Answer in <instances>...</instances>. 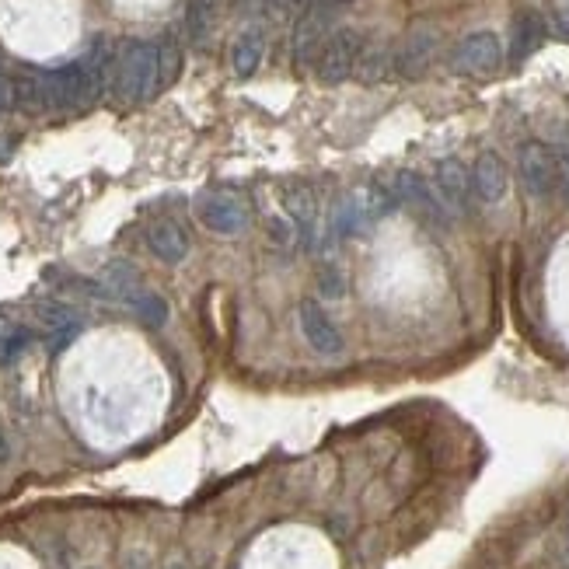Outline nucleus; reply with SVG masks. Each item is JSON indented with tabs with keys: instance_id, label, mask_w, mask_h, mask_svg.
<instances>
[{
	"instance_id": "6ab92c4d",
	"label": "nucleus",
	"mask_w": 569,
	"mask_h": 569,
	"mask_svg": "<svg viewBox=\"0 0 569 569\" xmlns=\"http://www.w3.org/2000/svg\"><path fill=\"white\" fill-rule=\"evenodd\" d=\"M102 287H105V294H112V297H119V301H123V297L130 294V290L140 287L137 269H133L130 262H123V259H112L109 266H105Z\"/></svg>"
},
{
	"instance_id": "a878e982",
	"label": "nucleus",
	"mask_w": 569,
	"mask_h": 569,
	"mask_svg": "<svg viewBox=\"0 0 569 569\" xmlns=\"http://www.w3.org/2000/svg\"><path fill=\"white\" fill-rule=\"evenodd\" d=\"M81 332V325H70V329H60V332H49V339H46V346H49V353H60L63 346L70 343V339Z\"/></svg>"
},
{
	"instance_id": "2eb2a0df",
	"label": "nucleus",
	"mask_w": 569,
	"mask_h": 569,
	"mask_svg": "<svg viewBox=\"0 0 569 569\" xmlns=\"http://www.w3.org/2000/svg\"><path fill=\"white\" fill-rule=\"evenodd\" d=\"M203 220L213 227V231H238V227L245 224V210H241V203L234 196H224V192H217V196L206 199Z\"/></svg>"
},
{
	"instance_id": "aec40b11",
	"label": "nucleus",
	"mask_w": 569,
	"mask_h": 569,
	"mask_svg": "<svg viewBox=\"0 0 569 569\" xmlns=\"http://www.w3.org/2000/svg\"><path fill=\"white\" fill-rule=\"evenodd\" d=\"M179 70H182V49L172 39L158 42V91L172 88L179 81Z\"/></svg>"
},
{
	"instance_id": "4be33fe9",
	"label": "nucleus",
	"mask_w": 569,
	"mask_h": 569,
	"mask_svg": "<svg viewBox=\"0 0 569 569\" xmlns=\"http://www.w3.org/2000/svg\"><path fill=\"white\" fill-rule=\"evenodd\" d=\"M206 28H210V4H206V0H189L186 4V35L199 46V42L206 39Z\"/></svg>"
},
{
	"instance_id": "f8f14e48",
	"label": "nucleus",
	"mask_w": 569,
	"mask_h": 569,
	"mask_svg": "<svg viewBox=\"0 0 569 569\" xmlns=\"http://www.w3.org/2000/svg\"><path fill=\"white\" fill-rule=\"evenodd\" d=\"M147 245H151V252L158 255V259L165 262H182L189 252V238L186 231H182L175 220H158V224L147 231Z\"/></svg>"
},
{
	"instance_id": "2f4dec72",
	"label": "nucleus",
	"mask_w": 569,
	"mask_h": 569,
	"mask_svg": "<svg viewBox=\"0 0 569 569\" xmlns=\"http://www.w3.org/2000/svg\"><path fill=\"white\" fill-rule=\"evenodd\" d=\"M255 4H273V0H255Z\"/></svg>"
},
{
	"instance_id": "412c9836",
	"label": "nucleus",
	"mask_w": 569,
	"mask_h": 569,
	"mask_svg": "<svg viewBox=\"0 0 569 569\" xmlns=\"http://www.w3.org/2000/svg\"><path fill=\"white\" fill-rule=\"evenodd\" d=\"M35 318H39L42 325H46V332H60V329H70V325H81L77 322V315L67 308V304L60 301H39L35 304Z\"/></svg>"
},
{
	"instance_id": "cd10ccee",
	"label": "nucleus",
	"mask_w": 569,
	"mask_h": 569,
	"mask_svg": "<svg viewBox=\"0 0 569 569\" xmlns=\"http://www.w3.org/2000/svg\"><path fill=\"white\" fill-rule=\"evenodd\" d=\"M276 4H283L287 11H294V14H304L311 7V0H276Z\"/></svg>"
},
{
	"instance_id": "f03ea898",
	"label": "nucleus",
	"mask_w": 569,
	"mask_h": 569,
	"mask_svg": "<svg viewBox=\"0 0 569 569\" xmlns=\"http://www.w3.org/2000/svg\"><path fill=\"white\" fill-rule=\"evenodd\" d=\"M364 53V35L357 28H336V32L325 39L322 53H318V77L325 84H339L357 70V60Z\"/></svg>"
},
{
	"instance_id": "5701e85b",
	"label": "nucleus",
	"mask_w": 569,
	"mask_h": 569,
	"mask_svg": "<svg viewBox=\"0 0 569 569\" xmlns=\"http://www.w3.org/2000/svg\"><path fill=\"white\" fill-rule=\"evenodd\" d=\"M28 346H32V329H25V325H18V329L11 332V336L4 339V343H0V364H14V360L21 357V353L28 350Z\"/></svg>"
},
{
	"instance_id": "0eeeda50",
	"label": "nucleus",
	"mask_w": 569,
	"mask_h": 569,
	"mask_svg": "<svg viewBox=\"0 0 569 569\" xmlns=\"http://www.w3.org/2000/svg\"><path fill=\"white\" fill-rule=\"evenodd\" d=\"M297 315H301L304 339H308L318 353H329V357L343 353V336H339V329L332 325V318L325 315V308L315 301V297H304L301 308H297Z\"/></svg>"
},
{
	"instance_id": "7ed1b4c3",
	"label": "nucleus",
	"mask_w": 569,
	"mask_h": 569,
	"mask_svg": "<svg viewBox=\"0 0 569 569\" xmlns=\"http://www.w3.org/2000/svg\"><path fill=\"white\" fill-rule=\"evenodd\" d=\"M517 172H521L524 189L535 199H549L559 192V165H556V151L542 140H531L521 147L517 154Z\"/></svg>"
},
{
	"instance_id": "c85d7f7f",
	"label": "nucleus",
	"mask_w": 569,
	"mask_h": 569,
	"mask_svg": "<svg viewBox=\"0 0 569 569\" xmlns=\"http://www.w3.org/2000/svg\"><path fill=\"white\" fill-rule=\"evenodd\" d=\"M14 329H18V325H14V322H11V318H7V315H4V311H0V343H4V339H7V336H11V332H14Z\"/></svg>"
},
{
	"instance_id": "39448f33",
	"label": "nucleus",
	"mask_w": 569,
	"mask_h": 569,
	"mask_svg": "<svg viewBox=\"0 0 569 569\" xmlns=\"http://www.w3.org/2000/svg\"><path fill=\"white\" fill-rule=\"evenodd\" d=\"M433 192L440 196L444 210L465 213L468 203H472V175L458 158H444L433 172Z\"/></svg>"
},
{
	"instance_id": "bb28decb",
	"label": "nucleus",
	"mask_w": 569,
	"mask_h": 569,
	"mask_svg": "<svg viewBox=\"0 0 569 569\" xmlns=\"http://www.w3.org/2000/svg\"><path fill=\"white\" fill-rule=\"evenodd\" d=\"M14 105V88H11V77L4 74V67H0V112H7Z\"/></svg>"
},
{
	"instance_id": "f3484780",
	"label": "nucleus",
	"mask_w": 569,
	"mask_h": 569,
	"mask_svg": "<svg viewBox=\"0 0 569 569\" xmlns=\"http://www.w3.org/2000/svg\"><path fill=\"white\" fill-rule=\"evenodd\" d=\"M391 67H395V56H391L388 46H364L353 74H357L364 84H378L391 74Z\"/></svg>"
},
{
	"instance_id": "4468645a",
	"label": "nucleus",
	"mask_w": 569,
	"mask_h": 569,
	"mask_svg": "<svg viewBox=\"0 0 569 569\" xmlns=\"http://www.w3.org/2000/svg\"><path fill=\"white\" fill-rule=\"evenodd\" d=\"M545 39V21L538 18L535 11H524L521 18L514 21V42H510V60L521 63L542 46Z\"/></svg>"
},
{
	"instance_id": "423d86ee",
	"label": "nucleus",
	"mask_w": 569,
	"mask_h": 569,
	"mask_svg": "<svg viewBox=\"0 0 569 569\" xmlns=\"http://www.w3.org/2000/svg\"><path fill=\"white\" fill-rule=\"evenodd\" d=\"M325 28H329L325 7H308V11L301 14V21H297V28H294V67L297 70L311 67V63L318 60L325 39H329Z\"/></svg>"
},
{
	"instance_id": "a211bd4d",
	"label": "nucleus",
	"mask_w": 569,
	"mask_h": 569,
	"mask_svg": "<svg viewBox=\"0 0 569 569\" xmlns=\"http://www.w3.org/2000/svg\"><path fill=\"white\" fill-rule=\"evenodd\" d=\"M123 301L130 304V311H133V315H137L144 325H165V318H168V304L161 301L158 294H151V290L137 287V290H130V294H126Z\"/></svg>"
},
{
	"instance_id": "7c9ffc66",
	"label": "nucleus",
	"mask_w": 569,
	"mask_h": 569,
	"mask_svg": "<svg viewBox=\"0 0 569 569\" xmlns=\"http://www.w3.org/2000/svg\"><path fill=\"white\" fill-rule=\"evenodd\" d=\"M7 154H11V140H0V161H7Z\"/></svg>"
},
{
	"instance_id": "b1692460",
	"label": "nucleus",
	"mask_w": 569,
	"mask_h": 569,
	"mask_svg": "<svg viewBox=\"0 0 569 569\" xmlns=\"http://www.w3.org/2000/svg\"><path fill=\"white\" fill-rule=\"evenodd\" d=\"M318 290H322L325 297H343L346 283H343V276H339V269H325V273L318 276Z\"/></svg>"
},
{
	"instance_id": "20e7f679",
	"label": "nucleus",
	"mask_w": 569,
	"mask_h": 569,
	"mask_svg": "<svg viewBox=\"0 0 569 569\" xmlns=\"http://www.w3.org/2000/svg\"><path fill=\"white\" fill-rule=\"evenodd\" d=\"M500 60H503V46L493 32L468 35V39L458 42V49L451 56L454 70H461V74H489V70L500 67Z\"/></svg>"
},
{
	"instance_id": "1a4fd4ad",
	"label": "nucleus",
	"mask_w": 569,
	"mask_h": 569,
	"mask_svg": "<svg viewBox=\"0 0 569 569\" xmlns=\"http://www.w3.org/2000/svg\"><path fill=\"white\" fill-rule=\"evenodd\" d=\"M433 53H437V32H433V28H416V32H409V39L402 42V49H398L395 70L402 77L426 74Z\"/></svg>"
},
{
	"instance_id": "393cba45",
	"label": "nucleus",
	"mask_w": 569,
	"mask_h": 569,
	"mask_svg": "<svg viewBox=\"0 0 569 569\" xmlns=\"http://www.w3.org/2000/svg\"><path fill=\"white\" fill-rule=\"evenodd\" d=\"M556 165H559V196L569 203V147L556 151Z\"/></svg>"
},
{
	"instance_id": "dca6fc26",
	"label": "nucleus",
	"mask_w": 569,
	"mask_h": 569,
	"mask_svg": "<svg viewBox=\"0 0 569 569\" xmlns=\"http://www.w3.org/2000/svg\"><path fill=\"white\" fill-rule=\"evenodd\" d=\"M262 49H266V39H262L259 28H252V32H245L238 42H234L231 49V70L238 77H252L255 67L262 63Z\"/></svg>"
},
{
	"instance_id": "f257e3e1",
	"label": "nucleus",
	"mask_w": 569,
	"mask_h": 569,
	"mask_svg": "<svg viewBox=\"0 0 569 569\" xmlns=\"http://www.w3.org/2000/svg\"><path fill=\"white\" fill-rule=\"evenodd\" d=\"M112 98L123 105L158 98V46L154 42H130L112 60Z\"/></svg>"
},
{
	"instance_id": "ddd939ff",
	"label": "nucleus",
	"mask_w": 569,
	"mask_h": 569,
	"mask_svg": "<svg viewBox=\"0 0 569 569\" xmlns=\"http://www.w3.org/2000/svg\"><path fill=\"white\" fill-rule=\"evenodd\" d=\"M280 203H283V210H287V217L294 220L304 234L315 227L318 199H315V192H311V186H304V182H290V186H283V192H280Z\"/></svg>"
},
{
	"instance_id": "6e6552de",
	"label": "nucleus",
	"mask_w": 569,
	"mask_h": 569,
	"mask_svg": "<svg viewBox=\"0 0 569 569\" xmlns=\"http://www.w3.org/2000/svg\"><path fill=\"white\" fill-rule=\"evenodd\" d=\"M14 88V109L28 112V116H46L56 112L53 84H49V70H28L11 81Z\"/></svg>"
},
{
	"instance_id": "c756f323",
	"label": "nucleus",
	"mask_w": 569,
	"mask_h": 569,
	"mask_svg": "<svg viewBox=\"0 0 569 569\" xmlns=\"http://www.w3.org/2000/svg\"><path fill=\"white\" fill-rule=\"evenodd\" d=\"M7 458H11V444H7V433L0 430V465H4Z\"/></svg>"
},
{
	"instance_id": "9d476101",
	"label": "nucleus",
	"mask_w": 569,
	"mask_h": 569,
	"mask_svg": "<svg viewBox=\"0 0 569 569\" xmlns=\"http://www.w3.org/2000/svg\"><path fill=\"white\" fill-rule=\"evenodd\" d=\"M468 175H472V192L482 203H500V199L507 196L510 179H507V165L500 161V154L486 151L475 161V168Z\"/></svg>"
},
{
	"instance_id": "9b49d317",
	"label": "nucleus",
	"mask_w": 569,
	"mask_h": 569,
	"mask_svg": "<svg viewBox=\"0 0 569 569\" xmlns=\"http://www.w3.org/2000/svg\"><path fill=\"white\" fill-rule=\"evenodd\" d=\"M395 196H398V203H409V206H416V210H423L430 220H444V203L437 199L433 186H426L416 172L395 175Z\"/></svg>"
}]
</instances>
